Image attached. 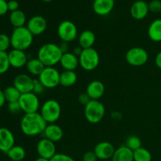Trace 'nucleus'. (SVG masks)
I'll return each mask as SVG.
<instances>
[{
  "mask_svg": "<svg viewBox=\"0 0 161 161\" xmlns=\"http://www.w3.org/2000/svg\"><path fill=\"white\" fill-rule=\"evenodd\" d=\"M47 124L40 113H28L20 120V130L26 136H37L43 133Z\"/></svg>",
  "mask_w": 161,
  "mask_h": 161,
  "instance_id": "obj_1",
  "label": "nucleus"
},
{
  "mask_svg": "<svg viewBox=\"0 0 161 161\" xmlns=\"http://www.w3.org/2000/svg\"><path fill=\"white\" fill-rule=\"evenodd\" d=\"M63 53L59 46L53 42H47L41 46L37 53V58L45 67H54L60 63Z\"/></svg>",
  "mask_w": 161,
  "mask_h": 161,
  "instance_id": "obj_2",
  "label": "nucleus"
},
{
  "mask_svg": "<svg viewBox=\"0 0 161 161\" xmlns=\"http://www.w3.org/2000/svg\"><path fill=\"white\" fill-rule=\"evenodd\" d=\"M34 36L25 26L14 28L10 36L13 49L25 51L32 45Z\"/></svg>",
  "mask_w": 161,
  "mask_h": 161,
  "instance_id": "obj_3",
  "label": "nucleus"
},
{
  "mask_svg": "<svg viewBox=\"0 0 161 161\" xmlns=\"http://www.w3.org/2000/svg\"><path fill=\"white\" fill-rule=\"evenodd\" d=\"M105 114V107L99 100H91L84 106V116L91 124H98L102 120Z\"/></svg>",
  "mask_w": 161,
  "mask_h": 161,
  "instance_id": "obj_4",
  "label": "nucleus"
},
{
  "mask_svg": "<svg viewBox=\"0 0 161 161\" xmlns=\"http://www.w3.org/2000/svg\"><path fill=\"white\" fill-rule=\"evenodd\" d=\"M39 113L47 124H55L61 116V107L58 101L49 99L42 104Z\"/></svg>",
  "mask_w": 161,
  "mask_h": 161,
  "instance_id": "obj_5",
  "label": "nucleus"
},
{
  "mask_svg": "<svg viewBox=\"0 0 161 161\" xmlns=\"http://www.w3.org/2000/svg\"><path fill=\"white\" fill-rule=\"evenodd\" d=\"M80 65L82 69L87 72L94 71L97 68L100 63V56L94 48L83 49V52L79 57Z\"/></svg>",
  "mask_w": 161,
  "mask_h": 161,
  "instance_id": "obj_6",
  "label": "nucleus"
},
{
  "mask_svg": "<svg viewBox=\"0 0 161 161\" xmlns=\"http://www.w3.org/2000/svg\"><path fill=\"white\" fill-rule=\"evenodd\" d=\"M125 59L130 65L135 67L142 66L147 63L149 60L148 52L142 47H132L127 50Z\"/></svg>",
  "mask_w": 161,
  "mask_h": 161,
  "instance_id": "obj_7",
  "label": "nucleus"
},
{
  "mask_svg": "<svg viewBox=\"0 0 161 161\" xmlns=\"http://www.w3.org/2000/svg\"><path fill=\"white\" fill-rule=\"evenodd\" d=\"M60 73L54 67H45L38 80L46 89H53L60 85Z\"/></svg>",
  "mask_w": 161,
  "mask_h": 161,
  "instance_id": "obj_8",
  "label": "nucleus"
},
{
  "mask_svg": "<svg viewBox=\"0 0 161 161\" xmlns=\"http://www.w3.org/2000/svg\"><path fill=\"white\" fill-rule=\"evenodd\" d=\"M18 102L21 108V111L24 112L25 114L38 113L40 107L39 97L33 92L21 94Z\"/></svg>",
  "mask_w": 161,
  "mask_h": 161,
  "instance_id": "obj_9",
  "label": "nucleus"
},
{
  "mask_svg": "<svg viewBox=\"0 0 161 161\" xmlns=\"http://www.w3.org/2000/svg\"><path fill=\"white\" fill-rule=\"evenodd\" d=\"M58 35L61 41L70 42L78 36V29L76 25L71 20H63L58 27Z\"/></svg>",
  "mask_w": 161,
  "mask_h": 161,
  "instance_id": "obj_10",
  "label": "nucleus"
},
{
  "mask_svg": "<svg viewBox=\"0 0 161 161\" xmlns=\"http://www.w3.org/2000/svg\"><path fill=\"white\" fill-rule=\"evenodd\" d=\"M26 27L33 36H39L47 30V21L42 16H33L28 20Z\"/></svg>",
  "mask_w": 161,
  "mask_h": 161,
  "instance_id": "obj_11",
  "label": "nucleus"
},
{
  "mask_svg": "<svg viewBox=\"0 0 161 161\" xmlns=\"http://www.w3.org/2000/svg\"><path fill=\"white\" fill-rule=\"evenodd\" d=\"M36 150L39 157L48 160H50L57 153L55 143L45 138L39 140L36 146Z\"/></svg>",
  "mask_w": 161,
  "mask_h": 161,
  "instance_id": "obj_12",
  "label": "nucleus"
},
{
  "mask_svg": "<svg viewBox=\"0 0 161 161\" xmlns=\"http://www.w3.org/2000/svg\"><path fill=\"white\" fill-rule=\"evenodd\" d=\"M34 80L28 74L21 73L17 75L14 80V85L20 94L32 92Z\"/></svg>",
  "mask_w": 161,
  "mask_h": 161,
  "instance_id": "obj_13",
  "label": "nucleus"
},
{
  "mask_svg": "<svg viewBox=\"0 0 161 161\" xmlns=\"http://www.w3.org/2000/svg\"><path fill=\"white\" fill-rule=\"evenodd\" d=\"M115 150L116 149L112 143L108 142H101L96 145L94 152L97 156V159L105 161L112 159Z\"/></svg>",
  "mask_w": 161,
  "mask_h": 161,
  "instance_id": "obj_14",
  "label": "nucleus"
},
{
  "mask_svg": "<svg viewBox=\"0 0 161 161\" xmlns=\"http://www.w3.org/2000/svg\"><path fill=\"white\" fill-rule=\"evenodd\" d=\"M8 58L10 67L14 69H20L24 66H26L28 61L25 51L16 49H13L8 53Z\"/></svg>",
  "mask_w": 161,
  "mask_h": 161,
  "instance_id": "obj_15",
  "label": "nucleus"
},
{
  "mask_svg": "<svg viewBox=\"0 0 161 161\" xmlns=\"http://www.w3.org/2000/svg\"><path fill=\"white\" fill-rule=\"evenodd\" d=\"M15 138L10 130L6 127H0V152L6 153L15 146Z\"/></svg>",
  "mask_w": 161,
  "mask_h": 161,
  "instance_id": "obj_16",
  "label": "nucleus"
},
{
  "mask_svg": "<svg viewBox=\"0 0 161 161\" xmlns=\"http://www.w3.org/2000/svg\"><path fill=\"white\" fill-rule=\"evenodd\" d=\"M149 12V5L144 0H137L130 6V13L134 19L138 20H143Z\"/></svg>",
  "mask_w": 161,
  "mask_h": 161,
  "instance_id": "obj_17",
  "label": "nucleus"
},
{
  "mask_svg": "<svg viewBox=\"0 0 161 161\" xmlns=\"http://www.w3.org/2000/svg\"><path fill=\"white\" fill-rule=\"evenodd\" d=\"M44 138L50 140L53 142H58L62 139L64 136V131L59 125L56 124H48L44 130Z\"/></svg>",
  "mask_w": 161,
  "mask_h": 161,
  "instance_id": "obj_18",
  "label": "nucleus"
},
{
  "mask_svg": "<svg viewBox=\"0 0 161 161\" xmlns=\"http://www.w3.org/2000/svg\"><path fill=\"white\" fill-rule=\"evenodd\" d=\"M115 6V0H94L93 10L99 16H106L113 11Z\"/></svg>",
  "mask_w": 161,
  "mask_h": 161,
  "instance_id": "obj_19",
  "label": "nucleus"
},
{
  "mask_svg": "<svg viewBox=\"0 0 161 161\" xmlns=\"http://www.w3.org/2000/svg\"><path fill=\"white\" fill-rule=\"evenodd\" d=\"M105 85L99 80H93L87 85L86 93L91 100H99L105 94Z\"/></svg>",
  "mask_w": 161,
  "mask_h": 161,
  "instance_id": "obj_20",
  "label": "nucleus"
},
{
  "mask_svg": "<svg viewBox=\"0 0 161 161\" xmlns=\"http://www.w3.org/2000/svg\"><path fill=\"white\" fill-rule=\"evenodd\" d=\"M61 67L66 71H75L80 65L79 58L75 56L72 52L63 53L60 61Z\"/></svg>",
  "mask_w": 161,
  "mask_h": 161,
  "instance_id": "obj_21",
  "label": "nucleus"
},
{
  "mask_svg": "<svg viewBox=\"0 0 161 161\" xmlns=\"http://www.w3.org/2000/svg\"><path fill=\"white\" fill-rule=\"evenodd\" d=\"M95 41V34L91 30H84L78 36L79 46L83 49L92 48Z\"/></svg>",
  "mask_w": 161,
  "mask_h": 161,
  "instance_id": "obj_22",
  "label": "nucleus"
},
{
  "mask_svg": "<svg viewBox=\"0 0 161 161\" xmlns=\"http://www.w3.org/2000/svg\"><path fill=\"white\" fill-rule=\"evenodd\" d=\"M112 161H134L133 151L124 146H119L115 150Z\"/></svg>",
  "mask_w": 161,
  "mask_h": 161,
  "instance_id": "obj_23",
  "label": "nucleus"
},
{
  "mask_svg": "<svg viewBox=\"0 0 161 161\" xmlns=\"http://www.w3.org/2000/svg\"><path fill=\"white\" fill-rule=\"evenodd\" d=\"M148 36L153 42H161V19L154 20L148 28Z\"/></svg>",
  "mask_w": 161,
  "mask_h": 161,
  "instance_id": "obj_24",
  "label": "nucleus"
},
{
  "mask_svg": "<svg viewBox=\"0 0 161 161\" xmlns=\"http://www.w3.org/2000/svg\"><path fill=\"white\" fill-rule=\"evenodd\" d=\"M77 75L75 71H66L61 72L60 75V85L64 87H70L77 82Z\"/></svg>",
  "mask_w": 161,
  "mask_h": 161,
  "instance_id": "obj_25",
  "label": "nucleus"
},
{
  "mask_svg": "<svg viewBox=\"0 0 161 161\" xmlns=\"http://www.w3.org/2000/svg\"><path fill=\"white\" fill-rule=\"evenodd\" d=\"M9 19V22L14 27V28L24 27L26 24L27 20L26 15L20 9H17V10L14 11V12H10Z\"/></svg>",
  "mask_w": 161,
  "mask_h": 161,
  "instance_id": "obj_26",
  "label": "nucleus"
},
{
  "mask_svg": "<svg viewBox=\"0 0 161 161\" xmlns=\"http://www.w3.org/2000/svg\"><path fill=\"white\" fill-rule=\"evenodd\" d=\"M26 68L28 72L31 75L39 77L41 72L45 69V65L38 58H31L28 60L27 62Z\"/></svg>",
  "mask_w": 161,
  "mask_h": 161,
  "instance_id": "obj_27",
  "label": "nucleus"
},
{
  "mask_svg": "<svg viewBox=\"0 0 161 161\" xmlns=\"http://www.w3.org/2000/svg\"><path fill=\"white\" fill-rule=\"evenodd\" d=\"M6 155L12 161H22L26 156V152L22 146H14L6 153Z\"/></svg>",
  "mask_w": 161,
  "mask_h": 161,
  "instance_id": "obj_28",
  "label": "nucleus"
},
{
  "mask_svg": "<svg viewBox=\"0 0 161 161\" xmlns=\"http://www.w3.org/2000/svg\"><path fill=\"white\" fill-rule=\"evenodd\" d=\"M3 92H4L6 101L8 103L14 102H18L19 99H20V95H21L20 91H19L14 86H7V87L3 91Z\"/></svg>",
  "mask_w": 161,
  "mask_h": 161,
  "instance_id": "obj_29",
  "label": "nucleus"
},
{
  "mask_svg": "<svg viewBox=\"0 0 161 161\" xmlns=\"http://www.w3.org/2000/svg\"><path fill=\"white\" fill-rule=\"evenodd\" d=\"M134 161H152V154L146 148H139L133 151Z\"/></svg>",
  "mask_w": 161,
  "mask_h": 161,
  "instance_id": "obj_30",
  "label": "nucleus"
},
{
  "mask_svg": "<svg viewBox=\"0 0 161 161\" xmlns=\"http://www.w3.org/2000/svg\"><path fill=\"white\" fill-rule=\"evenodd\" d=\"M125 146L130 150L135 151L142 147V141L136 135H130L126 140Z\"/></svg>",
  "mask_w": 161,
  "mask_h": 161,
  "instance_id": "obj_31",
  "label": "nucleus"
},
{
  "mask_svg": "<svg viewBox=\"0 0 161 161\" xmlns=\"http://www.w3.org/2000/svg\"><path fill=\"white\" fill-rule=\"evenodd\" d=\"M10 64L8 58V53L0 51V75L4 74L9 70Z\"/></svg>",
  "mask_w": 161,
  "mask_h": 161,
  "instance_id": "obj_32",
  "label": "nucleus"
},
{
  "mask_svg": "<svg viewBox=\"0 0 161 161\" xmlns=\"http://www.w3.org/2000/svg\"><path fill=\"white\" fill-rule=\"evenodd\" d=\"M10 46V36L6 34H0V51L6 52Z\"/></svg>",
  "mask_w": 161,
  "mask_h": 161,
  "instance_id": "obj_33",
  "label": "nucleus"
},
{
  "mask_svg": "<svg viewBox=\"0 0 161 161\" xmlns=\"http://www.w3.org/2000/svg\"><path fill=\"white\" fill-rule=\"evenodd\" d=\"M149 9L150 12L157 14L161 12V1L160 0H152L150 3H148Z\"/></svg>",
  "mask_w": 161,
  "mask_h": 161,
  "instance_id": "obj_34",
  "label": "nucleus"
},
{
  "mask_svg": "<svg viewBox=\"0 0 161 161\" xmlns=\"http://www.w3.org/2000/svg\"><path fill=\"white\" fill-rule=\"evenodd\" d=\"M46 88L44 87L43 85L41 83V82L39 80H34V84H33V89L32 92L36 94V95H41L43 94L45 91Z\"/></svg>",
  "mask_w": 161,
  "mask_h": 161,
  "instance_id": "obj_35",
  "label": "nucleus"
},
{
  "mask_svg": "<svg viewBox=\"0 0 161 161\" xmlns=\"http://www.w3.org/2000/svg\"><path fill=\"white\" fill-rule=\"evenodd\" d=\"M50 161H75V160L67 154L56 153L50 159Z\"/></svg>",
  "mask_w": 161,
  "mask_h": 161,
  "instance_id": "obj_36",
  "label": "nucleus"
},
{
  "mask_svg": "<svg viewBox=\"0 0 161 161\" xmlns=\"http://www.w3.org/2000/svg\"><path fill=\"white\" fill-rule=\"evenodd\" d=\"M8 109L12 114H18L21 112V108L18 102H14L8 103Z\"/></svg>",
  "mask_w": 161,
  "mask_h": 161,
  "instance_id": "obj_37",
  "label": "nucleus"
},
{
  "mask_svg": "<svg viewBox=\"0 0 161 161\" xmlns=\"http://www.w3.org/2000/svg\"><path fill=\"white\" fill-rule=\"evenodd\" d=\"M91 101V97H89L87 94L86 92L85 93H82V94H80L78 96V102H80L81 105H86L89 103Z\"/></svg>",
  "mask_w": 161,
  "mask_h": 161,
  "instance_id": "obj_38",
  "label": "nucleus"
},
{
  "mask_svg": "<svg viewBox=\"0 0 161 161\" xmlns=\"http://www.w3.org/2000/svg\"><path fill=\"white\" fill-rule=\"evenodd\" d=\"M97 157L94 151H88L83 156V161H97Z\"/></svg>",
  "mask_w": 161,
  "mask_h": 161,
  "instance_id": "obj_39",
  "label": "nucleus"
},
{
  "mask_svg": "<svg viewBox=\"0 0 161 161\" xmlns=\"http://www.w3.org/2000/svg\"><path fill=\"white\" fill-rule=\"evenodd\" d=\"M8 11V2L6 0H0V16L5 15Z\"/></svg>",
  "mask_w": 161,
  "mask_h": 161,
  "instance_id": "obj_40",
  "label": "nucleus"
},
{
  "mask_svg": "<svg viewBox=\"0 0 161 161\" xmlns=\"http://www.w3.org/2000/svg\"><path fill=\"white\" fill-rule=\"evenodd\" d=\"M8 9L10 12H14V11L19 9V3L17 0H10L8 2Z\"/></svg>",
  "mask_w": 161,
  "mask_h": 161,
  "instance_id": "obj_41",
  "label": "nucleus"
},
{
  "mask_svg": "<svg viewBox=\"0 0 161 161\" xmlns=\"http://www.w3.org/2000/svg\"><path fill=\"white\" fill-rule=\"evenodd\" d=\"M69 42H64V41H61V43L59 44V47L60 49H61V52H62L63 53H68L69 50Z\"/></svg>",
  "mask_w": 161,
  "mask_h": 161,
  "instance_id": "obj_42",
  "label": "nucleus"
},
{
  "mask_svg": "<svg viewBox=\"0 0 161 161\" xmlns=\"http://www.w3.org/2000/svg\"><path fill=\"white\" fill-rule=\"evenodd\" d=\"M155 64L158 69H161V51L159 52L155 58Z\"/></svg>",
  "mask_w": 161,
  "mask_h": 161,
  "instance_id": "obj_43",
  "label": "nucleus"
},
{
  "mask_svg": "<svg viewBox=\"0 0 161 161\" xmlns=\"http://www.w3.org/2000/svg\"><path fill=\"white\" fill-rule=\"evenodd\" d=\"M83 49L82 48V47H80V46H78V47H74L73 50H72V53H73L75 56H77L79 58V57L80 56V54L82 53V52H83Z\"/></svg>",
  "mask_w": 161,
  "mask_h": 161,
  "instance_id": "obj_44",
  "label": "nucleus"
},
{
  "mask_svg": "<svg viewBox=\"0 0 161 161\" xmlns=\"http://www.w3.org/2000/svg\"><path fill=\"white\" fill-rule=\"evenodd\" d=\"M6 102V98H5L4 92H3V91H2V90L0 89V108H2V107L5 105Z\"/></svg>",
  "mask_w": 161,
  "mask_h": 161,
  "instance_id": "obj_45",
  "label": "nucleus"
},
{
  "mask_svg": "<svg viewBox=\"0 0 161 161\" xmlns=\"http://www.w3.org/2000/svg\"><path fill=\"white\" fill-rule=\"evenodd\" d=\"M111 116L114 119H120L122 118V115L119 112H113L111 114Z\"/></svg>",
  "mask_w": 161,
  "mask_h": 161,
  "instance_id": "obj_46",
  "label": "nucleus"
},
{
  "mask_svg": "<svg viewBox=\"0 0 161 161\" xmlns=\"http://www.w3.org/2000/svg\"><path fill=\"white\" fill-rule=\"evenodd\" d=\"M35 161H50V160H48V159L42 158V157H39V158L36 159Z\"/></svg>",
  "mask_w": 161,
  "mask_h": 161,
  "instance_id": "obj_47",
  "label": "nucleus"
},
{
  "mask_svg": "<svg viewBox=\"0 0 161 161\" xmlns=\"http://www.w3.org/2000/svg\"><path fill=\"white\" fill-rule=\"evenodd\" d=\"M42 2H44V3H50V2L53 1V0H42Z\"/></svg>",
  "mask_w": 161,
  "mask_h": 161,
  "instance_id": "obj_48",
  "label": "nucleus"
},
{
  "mask_svg": "<svg viewBox=\"0 0 161 161\" xmlns=\"http://www.w3.org/2000/svg\"><path fill=\"white\" fill-rule=\"evenodd\" d=\"M0 86H1V79H0Z\"/></svg>",
  "mask_w": 161,
  "mask_h": 161,
  "instance_id": "obj_49",
  "label": "nucleus"
},
{
  "mask_svg": "<svg viewBox=\"0 0 161 161\" xmlns=\"http://www.w3.org/2000/svg\"><path fill=\"white\" fill-rule=\"evenodd\" d=\"M105 161H112V160H105Z\"/></svg>",
  "mask_w": 161,
  "mask_h": 161,
  "instance_id": "obj_50",
  "label": "nucleus"
},
{
  "mask_svg": "<svg viewBox=\"0 0 161 161\" xmlns=\"http://www.w3.org/2000/svg\"><path fill=\"white\" fill-rule=\"evenodd\" d=\"M160 14H161V12H160Z\"/></svg>",
  "mask_w": 161,
  "mask_h": 161,
  "instance_id": "obj_51",
  "label": "nucleus"
}]
</instances>
